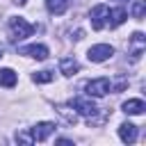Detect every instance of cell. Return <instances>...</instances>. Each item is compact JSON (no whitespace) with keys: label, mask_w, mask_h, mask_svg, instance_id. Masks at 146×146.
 Here are the masks:
<instances>
[{"label":"cell","mask_w":146,"mask_h":146,"mask_svg":"<svg viewBox=\"0 0 146 146\" xmlns=\"http://www.w3.org/2000/svg\"><path fill=\"white\" fill-rule=\"evenodd\" d=\"M18 55H27V57H34V59H46L48 57V48L43 43H30V46H21L18 48Z\"/></svg>","instance_id":"52a82bcc"},{"label":"cell","mask_w":146,"mask_h":146,"mask_svg":"<svg viewBox=\"0 0 146 146\" xmlns=\"http://www.w3.org/2000/svg\"><path fill=\"white\" fill-rule=\"evenodd\" d=\"M9 32H11V41H21V39H27L34 32V25H30L21 16H11L9 18Z\"/></svg>","instance_id":"7a4b0ae2"},{"label":"cell","mask_w":146,"mask_h":146,"mask_svg":"<svg viewBox=\"0 0 146 146\" xmlns=\"http://www.w3.org/2000/svg\"><path fill=\"white\" fill-rule=\"evenodd\" d=\"M125 18H128V11H125L123 7H114V9L107 11V25H110V27H119Z\"/></svg>","instance_id":"8fae6325"},{"label":"cell","mask_w":146,"mask_h":146,"mask_svg":"<svg viewBox=\"0 0 146 146\" xmlns=\"http://www.w3.org/2000/svg\"><path fill=\"white\" fill-rule=\"evenodd\" d=\"M68 5H71V0H46V9L55 16H62L68 9Z\"/></svg>","instance_id":"4fadbf2b"},{"label":"cell","mask_w":146,"mask_h":146,"mask_svg":"<svg viewBox=\"0 0 146 146\" xmlns=\"http://www.w3.org/2000/svg\"><path fill=\"white\" fill-rule=\"evenodd\" d=\"M144 9H146V2H144V0H135V5H132V9H130L132 18H141V16H144Z\"/></svg>","instance_id":"e0dca14e"},{"label":"cell","mask_w":146,"mask_h":146,"mask_svg":"<svg viewBox=\"0 0 146 146\" xmlns=\"http://www.w3.org/2000/svg\"><path fill=\"white\" fill-rule=\"evenodd\" d=\"M57 144H62V146H71V141H68V139H57Z\"/></svg>","instance_id":"d6986e66"},{"label":"cell","mask_w":146,"mask_h":146,"mask_svg":"<svg viewBox=\"0 0 146 146\" xmlns=\"http://www.w3.org/2000/svg\"><path fill=\"white\" fill-rule=\"evenodd\" d=\"M16 2H18V5H25V0H16Z\"/></svg>","instance_id":"ffe728a7"},{"label":"cell","mask_w":146,"mask_h":146,"mask_svg":"<svg viewBox=\"0 0 146 146\" xmlns=\"http://www.w3.org/2000/svg\"><path fill=\"white\" fill-rule=\"evenodd\" d=\"M84 91L91 98H103V96H107L112 91V82L107 78H94V80H89L84 84Z\"/></svg>","instance_id":"3957f363"},{"label":"cell","mask_w":146,"mask_h":146,"mask_svg":"<svg viewBox=\"0 0 146 146\" xmlns=\"http://www.w3.org/2000/svg\"><path fill=\"white\" fill-rule=\"evenodd\" d=\"M78 71H80V64H78L75 57H64V59L59 62V73H62V75L71 78V75H75Z\"/></svg>","instance_id":"7c38bea8"},{"label":"cell","mask_w":146,"mask_h":146,"mask_svg":"<svg viewBox=\"0 0 146 146\" xmlns=\"http://www.w3.org/2000/svg\"><path fill=\"white\" fill-rule=\"evenodd\" d=\"M68 105L78 112V116H84L87 121H94L96 114H98V110H100V107H96V103L91 100V96H75V98H71Z\"/></svg>","instance_id":"6da1fadb"},{"label":"cell","mask_w":146,"mask_h":146,"mask_svg":"<svg viewBox=\"0 0 146 146\" xmlns=\"http://www.w3.org/2000/svg\"><path fill=\"white\" fill-rule=\"evenodd\" d=\"M55 123L52 121H41V123H36V125H32L30 128V132H32V139L34 141H46L52 132H55Z\"/></svg>","instance_id":"5b68a950"},{"label":"cell","mask_w":146,"mask_h":146,"mask_svg":"<svg viewBox=\"0 0 146 146\" xmlns=\"http://www.w3.org/2000/svg\"><path fill=\"white\" fill-rule=\"evenodd\" d=\"M55 112L68 123V125H75L78 123V112L71 107V105H64V103H59V105H55Z\"/></svg>","instance_id":"30bf717a"},{"label":"cell","mask_w":146,"mask_h":146,"mask_svg":"<svg viewBox=\"0 0 146 146\" xmlns=\"http://www.w3.org/2000/svg\"><path fill=\"white\" fill-rule=\"evenodd\" d=\"M119 137L123 144H135L137 141V125L135 123H121L119 125Z\"/></svg>","instance_id":"ba28073f"},{"label":"cell","mask_w":146,"mask_h":146,"mask_svg":"<svg viewBox=\"0 0 146 146\" xmlns=\"http://www.w3.org/2000/svg\"><path fill=\"white\" fill-rule=\"evenodd\" d=\"M0 59H2V48H0Z\"/></svg>","instance_id":"44dd1931"},{"label":"cell","mask_w":146,"mask_h":146,"mask_svg":"<svg viewBox=\"0 0 146 146\" xmlns=\"http://www.w3.org/2000/svg\"><path fill=\"white\" fill-rule=\"evenodd\" d=\"M107 11H110L107 5H96V7L89 11V18H91V27H94V30H103V27H105V23H107Z\"/></svg>","instance_id":"8992f818"},{"label":"cell","mask_w":146,"mask_h":146,"mask_svg":"<svg viewBox=\"0 0 146 146\" xmlns=\"http://www.w3.org/2000/svg\"><path fill=\"white\" fill-rule=\"evenodd\" d=\"M130 41H132V46H135V50H132V59H139L141 52H144V34H141V32H135Z\"/></svg>","instance_id":"9a60e30c"},{"label":"cell","mask_w":146,"mask_h":146,"mask_svg":"<svg viewBox=\"0 0 146 146\" xmlns=\"http://www.w3.org/2000/svg\"><path fill=\"white\" fill-rule=\"evenodd\" d=\"M16 141H18V144H34L32 132H27V130H18V132H16Z\"/></svg>","instance_id":"ac0fdd59"},{"label":"cell","mask_w":146,"mask_h":146,"mask_svg":"<svg viewBox=\"0 0 146 146\" xmlns=\"http://www.w3.org/2000/svg\"><path fill=\"white\" fill-rule=\"evenodd\" d=\"M112 55H114V48H112L110 43H96V46H91V48H89V52H87L89 62H94V64L107 62Z\"/></svg>","instance_id":"277c9868"},{"label":"cell","mask_w":146,"mask_h":146,"mask_svg":"<svg viewBox=\"0 0 146 146\" xmlns=\"http://www.w3.org/2000/svg\"><path fill=\"white\" fill-rule=\"evenodd\" d=\"M32 80H34L36 84H46V82H52V80H55V73H52V71H36V73L32 75Z\"/></svg>","instance_id":"2e32d148"},{"label":"cell","mask_w":146,"mask_h":146,"mask_svg":"<svg viewBox=\"0 0 146 146\" xmlns=\"http://www.w3.org/2000/svg\"><path fill=\"white\" fill-rule=\"evenodd\" d=\"M121 110H123L125 114H132V116H137V114H144V110H146V103H144L141 98H130V100H125V103L121 105Z\"/></svg>","instance_id":"9c48e42d"},{"label":"cell","mask_w":146,"mask_h":146,"mask_svg":"<svg viewBox=\"0 0 146 146\" xmlns=\"http://www.w3.org/2000/svg\"><path fill=\"white\" fill-rule=\"evenodd\" d=\"M16 71L14 68H0V84L2 87H14L16 84Z\"/></svg>","instance_id":"5bb4252c"}]
</instances>
